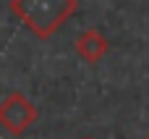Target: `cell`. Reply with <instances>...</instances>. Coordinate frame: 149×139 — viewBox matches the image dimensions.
Instances as JSON below:
<instances>
[{"mask_svg":"<svg viewBox=\"0 0 149 139\" xmlns=\"http://www.w3.org/2000/svg\"><path fill=\"white\" fill-rule=\"evenodd\" d=\"M37 118H39V110L31 105V100L24 92H10L0 102V126L13 137H21L29 126L37 124Z\"/></svg>","mask_w":149,"mask_h":139,"instance_id":"obj_2","label":"cell"},{"mask_svg":"<svg viewBox=\"0 0 149 139\" xmlns=\"http://www.w3.org/2000/svg\"><path fill=\"white\" fill-rule=\"evenodd\" d=\"M144 139H149V134H147V137H144Z\"/></svg>","mask_w":149,"mask_h":139,"instance_id":"obj_4","label":"cell"},{"mask_svg":"<svg viewBox=\"0 0 149 139\" xmlns=\"http://www.w3.org/2000/svg\"><path fill=\"white\" fill-rule=\"evenodd\" d=\"M76 0H10V13L37 39H50L76 13Z\"/></svg>","mask_w":149,"mask_h":139,"instance_id":"obj_1","label":"cell"},{"mask_svg":"<svg viewBox=\"0 0 149 139\" xmlns=\"http://www.w3.org/2000/svg\"><path fill=\"white\" fill-rule=\"evenodd\" d=\"M73 47H76V53H79L81 60H86V63H100V60L107 55L110 42H107V37L100 34L97 29H84V32L76 37Z\"/></svg>","mask_w":149,"mask_h":139,"instance_id":"obj_3","label":"cell"}]
</instances>
